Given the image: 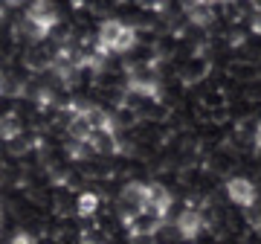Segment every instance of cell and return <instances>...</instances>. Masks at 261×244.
Listing matches in <instances>:
<instances>
[{
	"instance_id": "cell-9",
	"label": "cell",
	"mask_w": 261,
	"mask_h": 244,
	"mask_svg": "<svg viewBox=\"0 0 261 244\" xmlns=\"http://www.w3.org/2000/svg\"><path fill=\"white\" fill-rule=\"evenodd\" d=\"M96 207H99V198H96L93 192H84V195H79V212H82V215H93Z\"/></svg>"
},
{
	"instance_id": "cell-2",
	"label": "cell",
	"mask_w": 261,
	"mask_h": 244,
	"mask_svg": "<svg viewBox=\"0 0 261 244\" xmlns=\"http://www.w3.org/2000/svg\"><path fill=\"white\" fill-rule=\"evenodd\" d=\"M145 195H148V186L145 183H125L119 192V207H122V215L128 218L134 215V212H140V209H145Z\"/></svg>"
},
{
	"instance_id": "cell-14",
	"label": "cell",
	"mask_w": 261,
	"mask_h": 244,
	"mask_svg": "<svg viewBox=\"0 0 261 244\" xmlns=\"http://www.w3.org/2000/svg\"><path fill=\"white\" fill-rule=\"evenodd\" d=\"M0 3H9V0H0Z\"/></svg>"
},
{
	"instance_id": "cell-11",
	"label": "cell",
	"mask_w": 261,
	"mask_h": 244,
	"mask_svg": "<svg viewBox=\"0 0 261 244\" xmlns=\"http://www.w3.org/2000/svg\"><path fill=\"white\" fill-rule=\"evenodd\" d=\"M189 3H200V6H215V3H221V0H189Z\"/></svg>"
},
{
	"instance_id": "cell-7",
	"label": "cell",
	"mask_w": 261,
	"mask_h": 244,
	"mask_svg": "<svg viewBox=\"0 0 261 244\" xmlns=\"http://www.w3.org/2000/svg\"><path fill=\"white\" fill-rule=\"evenodd\" d=\"M20 119H18V113H3L0 116V140H15L20 134Z\"/></svg>"
},
{
	"instance_id": "cell-12",
	"label": "cell",
	"mask_w": 261,
	"mask_h": 244,
	"mask_svg": "<svg viewBox=\"0 0 261 244\" xmlns=\"http://www.w3.org/2000/svg\"><path fill=\"white\" fill-rule=\"evenodd\" d=\"M250 6H255V9L261 12V0H250Z\"/></svg>"
},
{
	"instance_id": "cell-6",
	"label": "cell",
	"mask_w": 261,
	"mask_h": 244,
	"mask_svg": "<svg viewBox=\"0 0 261 244\" xmlns=\"http://www.w3.org/2000/svg\"><path fill=\"white\" fill-rule=\"evenodd\" d=\"M145 209H151V212H154V215H160V218H166L168 209H171V195H168V189L160 186V183H148Z\"/></svg>"
},
{
	"instance_id": "cell-13",
	"label": "cell",
	"mask_w": 261,
	"mask_h": 244,
	"mask_svg": "<svg viewBox=\"0 0 261 244\" xmlns=\"http://www.w3.org/2000/svg\"><path fill=\"white\" fill-rule=\"evenodd\" d=\"M0 227H3V215H0Z\"/></svg>"
},
{
	"instance_id": "cell-8",
	"label": "cell",
	"mask_w": 261,
	"mask_h": 244,
	"mask_svg": "<svg viewBox=\"0 0 261 244\" xmlns=\"http://www.w3.org/2000/svg\"><path fill=\"white\" fill-rule=\"evenodd\" d=\"M206 70H209L206 58H192V61L183 64V79H186V82H197V79L206 76Z\"/></svg>"
},
{
	"instance_id": "cell-1",
	"label": "cell",
	"mask_w": 261,
	"mask_h": 244,
	"mask_svg": "<svg viewBox=\"0 0 261 244\" xmlns=\"http://www.w3.org/2000/svg\"><path fill=\"white\" fill-rule=\"evenodd\" d=\"M140 44V32L128 23H122L116 18L102 20L99 27V35H96V50L102 56H111V53H128Z\"/></svg>"
},
{
	"instance_id": "cell-3",
	"label": "cell",
	"mask_w": 261,
	"mask_h": 244,
	"mask_svg": "<svg viewBox=\"0 0 261 244\" xmlns=\"http://www.w3.org/2000/svg\"><path fill=\"white\" fill-rule=\"evenodd\" d=\"M125 224H128V233L134 238H142V235H154L163 224V218L154 215L151 209H140V212H134V215L125 218Z\"/></svg>"
},
{
	"instance_id": "cell-10",
	"label": "cell",
	"mask_w": 261,
	"mask_h": 244,
	"mask_svg": "<svg viewBox=\"0 0 261 244\" xmlns=\"http://www.w3.org/2000/svg\"><path fill=\"white\" fill-rule=\"evenodd\" d=\"M12 244H35V238H32L29 233H18L15 238H12Z\"/></svg>"
},
{
	"instance_id": "cell-5",
	"label": "cell",
	"mask_w": 261,
	"mask_h": 244,
	"mask_svg": "<svg viewBox=\"0 0 261 244\" xmlns=\"http://www.w3.org/2000/svg\"><path fill=\"white\" fill-rule=\"evenodd\" d=\"M226 195H229V201L238 204V207H252V204H255V186H252L247 178L229 180V183H226Z\"/></svg>"
},
{
	"instance_id": "cell-4",
	"label": "cell",
	"mask_w": 261,
	"mask_h": 244,
	"mask_svg": "<svg viewBox=\"0 0 261 244\" xmlns=\"http://www.w3.org/2000/svg\"><path fill=\"white\" fill-rule=\"evenodd\" d=\"M203 227H206L203 212H197L195 207L183 209V212L177 215V233L183 235V238H197V235L203 233Z\"/></svg>"
}]
</instances>
